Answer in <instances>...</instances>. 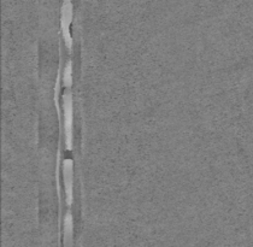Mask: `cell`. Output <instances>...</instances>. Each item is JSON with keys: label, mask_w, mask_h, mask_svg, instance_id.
<instances>
[{"label": "cell", "mask_w": 253, "mask_h": 247, "mask_svg": "<svg viewBox=\"0 0 253 247\" xmlns=\"http://www.w3.org/2000/svg\"><path fill=\"white\" fill-rule=\"evenodd\" d=\"M73 82V76H71V63H68L67 67L64 69V74H63V83L67 87L71 86Z\"/></svg>", "instance_id": "cell-5"}, {"label": "cell", "mask_w": 253, "mask_h": 247, "mask_svg": "<svg viewBox=\"0 0 253 247\" xmlns=\"http://www.w3.org/2000/svg\"><path fill=\"white\" fill-rule=\"evenodd\" d=\"M64 229H65V238L69 239L73 237V216L70 212L67 213L64 219Z\"/></svg>", "instance_id": "cell-4"}, {"label": "cell", "mask_w": 253, "mask_h": 247, "mask_svg": "<svg viewBox=\"0 0 253 247\" xmlns=\"http://www.w3.org/2000/svg\"><path fill=\"white\" fill-rule=\"evenodd\" d=\"M63 106H64V127L67 136V148H73V100L70 93L65 92L63 95Z\"/></svg>", "instance_id": "cell-1"}, {"label": "cell", "mask_w": 253, "mask_h": 247, "mask_svg": "<svg viewBox=\"0 0 253 247\" xmlns=\"http://www.w3.org/2000/svg\"><path fill=\"white\" fill-rule=\"evenodd\" d=\"M71 5L65 4L64 7L62 10V21H60V24H62V32L63 37H64L65 43H67L68 47H71L73 46V40H71L70 37V30H69V26L71 23Z\"/></svg>", "instance_id": "cell-3"}, {"label": "cell", "mask_w": 253, "mask_h": 247, "mask_svg": "<svg viewBox=\"0 0 253 247\" xmlns=\"http://www.w3.org/2000/svg\"><path fill=\"white\" fill-rule=\"evenodd\" d=\"M63 172H64L65 191H67V202L69 205L73 204V161L65 159L63 163Z\"/></svg>", "instance_id": "cell-2"}]
</instances>
